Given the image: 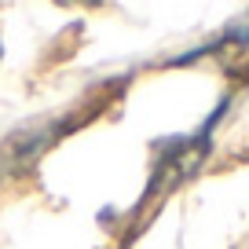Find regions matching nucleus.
I'll return each instance as SVG.
<instances>
[{
    "label": "nucleus",
    "instance_id": "nucleus-1",
    "mask_svg": "<svg viewBox=\"0 0 249 249\" xmlns=\"http://www.w3.org/2000/svg\"><path fill=\"white\" fill-rule=\"evenodd\" d=\"M59 4H77V8H95V4H103V0H59Z\"/></svg>",
    "mask_w": 249,
    "mask_h": 249
}]
</instances>
